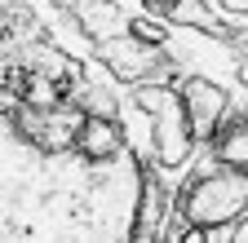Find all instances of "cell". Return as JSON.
Returning a JSON list of instances; mask_svg holds the SVG:
<instances>
[{
	"label": "cell",
	"mask_w": 248,
	"mask_h": 243,
	"mask_svg": "<svg viewBox=\"0 0 248 243\" xmlns=\"http://www.w3.org/2000/svg\"><path fill=\"white\" fill-rule=\"evenodd\" d=\"M217 155L235 168H248V119H226L222 115V137H217Z\"/></svg>",
	"instance_id": "3957f363"
},
{
	"label": "cell",
	"mask_w": 248,
	"mask_h": 243,
	"mask_svg": "<svg viewBox=\"0 0 248 243\" xmlns=\"http://www.w3.org/2000/svg\"><path fill=\"white\" fill-rule=\"evenodd\" d=\"M186 221L191 226H231L248 212V177L244 172H208L186 190Z\"/></svg>",
	"instance_id": "6da1fadb"
},
{
	"label": "cell",
	"mask_w": 248,
	"mask_h": 243,
	"mask_svg": "<svg viewBox=\"0 0 248 243\" xmlns=\"http://www.w3.org/2000/svg\"><path fill=\"white\" fill-rule=\"evenodd\" d=\"M222 115H226V93L217 84H208V80H191L186 84V124H191L195 137L213 133L217 124H222Z\"/></svg>",
	"instance_id": "7a4b0ae2"
}]
</instances>
